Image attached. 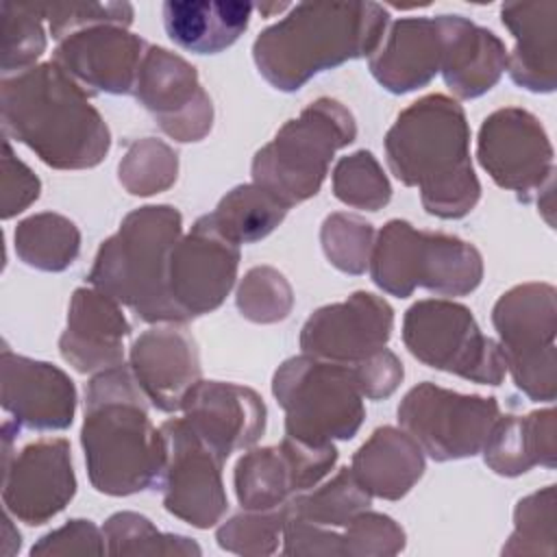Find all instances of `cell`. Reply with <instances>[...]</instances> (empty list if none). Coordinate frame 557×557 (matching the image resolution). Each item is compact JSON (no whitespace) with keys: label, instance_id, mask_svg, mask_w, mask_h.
Instances as JSON below:
<instances>
[{"label":"cell","instance_id":"6da1fadb","mask_svg":"<svg viewBox=\"0 0 557 557\" xmlns=\"http://www.w3.org/2000/svg\"><path fill=\"white\" fill-rule=\"evenodd\" d=\"M0 102L7 139L28 146L54 170L94 168L109 152V126L85 87L54 61L2 76Z\"/></svg>","mask_w":557,"mask_h":557},{"label":"cell","instance_id":"7a4b0ae2","mask_svg":"<svg viewBox=\"0 0 557 557\" xmlns=\"http://www.w3.org/2000/svg\"><path fill=\"white\" fill-rule=\"evenodd\" d=\"M385 157L400 183L420 189L431 215L463 218L481 198L466 113L444 94H429L400 111L385 135Z\"/></svg>","mask_w":557,"mask_h":557},{"label":"cell","instance_id":"3957f363","mask_svg":"<svg viewBox=\"0 0 557 557\" xmlns=\"http://www.w3.org/2000/svg\"><path fill=\"white\" fill-rule=\"evenodd\" d=\"M148 403L124 363L98 372L87 383L81 444L98 492L128 496L159 485L165 440L150 422Z\"/></svg>","mask_w":557,"mask_h":557},{"label":"cell","instance_id":"277c9868","mask_svg":"<svg viewBox=\"0 0 557 557\" xmlns=\"http://www.w3.org/2000/svg\"><path fill=\"white\" fill-rule=\"evenodd\" d=\"M387 26L376 2H300L255 39L252 59L272 87L296 91L324 70L370 57Z\"/></svg>","mask_w":557,"mask_h":557},{"label":"cell","instance_id":"5b68a950","mask_svg":"<svg viewBox=\"0 0 557 557\" xmlns=\"http://www.w3.org/2000/svg\"><path fill=\"white\" fill-rule=\"evenodd\" d=\"M181 233L183 218L170 205L131 211L100 244L87 274L89 285L128 307L144 322L185 324L170 294V255Z\"/></svg>","mask_w":557,"mask_h":557},{"label":"cell","instance_id":"8992f818","mask_svg":"<svg viewBox=\"0 0 557 557\" xmlns=\"http://www.w3.org/2000/svg\"><path fill=\"white\" fill-rule=\"evenodd\" d=\"M357 137L352 113L333 98H318L287 120L252 159V183L287 209L315 196L335 152Z\"/></svg>","mask_w":557,"mask_h":557},{"label":"cell","instance_id":"52a82bcc","mask_svg":"<svg viewBox=\"0 0 557 557\" xmlns=\"http://www.w3.org/2000/svg\"><path fill=\"white\" fill-rule=\"evenodd\" d=\"M370 276L383 292L407 298L416 287L442 296H466L483 278L481 252L446 233L418 231L407 220H389L370 252Z\"/></svg>","mask_w":557,"mask_h":557},{"label":"cell","instance_id":"ba28073f","mask_svg":"<svg viewBox=\"0 0 557 557\" xmlns=\"http://www.w3.org/2000/svg\"><path fill=\"white\" fill-rule=\"evenodd\" d=\"M272 394L285 411V435L311 446L355 437L366 418L352 368L307 352L276 368Z\"/></svg>","mask_w":557,"mask_h":557},{"label":"cell","instance_id":"9c48e42d","mask_svg":"<svg viewBox=\"0 0 557 557\" xmlns=\"http://www.w3.org/2000/svg\"><path fill=\"white\" fill-rule=\"evenodd\" d=\"M555 296L550 283H522L505 292L492 309L507 372L531 400L544 403H553L557 392Z\"/></svg>","mask_w":557,"mask_h":557},{"label":"cell","instance_id":"30bf717a","mask_svg":"<svg viewBox=\"0 0 557 557\" xmlns=\"http://www.w3.org/2000/svg\"><path fill=\"white\" fill-rule=\"evenodd\" d=\"M403 342L418 361L472 383L500 385L507 374L498 342L481 333L472 311L461 302H413L405 311Z\"/></svg>","mask_w":557,"mask_h":557},{"label":"cell","instance_id":"8fae6325","mask_svg":"<svg viewBox=\"0 0 557 557\" xmlns=\"http://www.w3.org/2000/svg\"><path fill=\"white\" fill-rule=\"evenodd\" d=\"M500 416L496 398L459 394L431 381L411 387L398 405V424L435 461L481 453Z\"/></svg>","mask_w":557,"mask_h":557},{"label":"cell","instance_id":"7c38bea8","mask_svg":"<svg viewBox=\"0 0 557 557\" xmlns=\"http://www.w3.org/2000/svg\"><path fill=\"white\" fill-rule=\"evenodd\" d=\"M159 429L165 440V463L157 485L163 492V507L196 529L215 527L228 509L224 457L185 418H170Z\"/></svg>","mask_w":557,"mask_h":557},{"label":"cell","instance_id":"4fadbf2b","mask_svg":"<svg viewBox=\"0 0 557 557\" xmlns=\"http://www.w3.org/2000/svg\"><path fill=\"white\" fill-rule=\"evenodd\" d=\"M476 159L492 181L529 202L553 187V146L540 120L518 107L485 117L479 128Z\"/></svg>","mask_w":557,"mask_h":557},{"label":"cell","instance_id":"5bb4252c","mask_svg":"<svg viewBox=\"0 0 557 557\" xmlns=\"http://www.w3.org/2000/svg\"><path fill=\"white\" fill-rule=\"evenodd\" d=\"M333 444L311 446L287 437L278 446L252 448L235 466V494L242 509H278L315 487L335 466Z\"/></svg>","mask_w":557,"mask_h":557},{"label":"cell","instance_id":"9a60e30c","mask_svg":"<svg viewBox=\"0 0 557 557\" xmlns=\"http://www.w3.org/2000/svg\"><path fill=\"white\" fill-rule=\"evenodd\" d=\"M133 94L176 141H200L211 131L213 104L196 67L161 46H148Z\"/></svg>","mask_w":557,"mask_h":557},{"label":"cell","instance_id":"2e32d148","mask_svg":"<svg viewBox=\"0 0 557 557\" xmlns=\"http://www.w3.org/2000/svg\"><path fill=\"white\" fill-rule=\"evenodd\" d=\"M239 268V246L226 239L209 213L198 218L170 255V294L185 320L215 311Z\"/></svg>","mask_w":557,"mask_h":557},{"label":"cell","instance_id":"e0dca14e","mask_svg":"<svg viewBox=\"0 0 557 557\" xmlns=\"http://www.w3.org/2000/svg\"><path fill=\"white\" fill-rule=\"evenodd\" d=\"M70 444L46 437L4 455L2 503L7 513L26 524H46L76 494Z\"/></svg>","mask_w":557,"mask_h":557},{"label":"cell","instance_id":"ac0fdd59","mask_svg":"<svg viewBox=\"0 0 557 557\" xmlns=\"http://www.w3.org/2000/svg\"><path fill=\"white\" fill-rule=\"evenodd\" d=\"M394 329V309L370 292L315 309L300 331V348L318 359L355 366L385 348Z\"/></svg>","mask_w":557,"mask_h":557},{"label":"cell","instance_id":"d6986e66","mask_svg":"<svg viewBox=\"0 0 557 557\" xmlns=\"http://www.w3.org/2000/svg\"><path fill=\"white\" fill-rule=\"evenodd\" d=\"M148 44L117 24H94L57 41L54 63L91 91L131 94Z\"/></svg>","mask_w":557,"mask_h":557},{"label":"cell","instance_id":"ffe728a7","mask_svg":"<svg viewBox=\"0 0 557 557\" xmlns=\"http://www.w3.org/2000/svg\"><path fill=\"white\" fill-rule=\"evenodd\" d=\"M2 409L17 426L63 431L76 411L74 381L57 366L2 348Z\"/></svg>","mask_w":557,"mask_h":557},{"label":"cell","instance_id":"44dd1931","mask_svg":"<svg viewBox=\"0 0 557 557\" xmlns=\"http://www.w3.org/2000/svg\"><path fill=\"white\" fill-rule=\"evenodd\" d=\"M128 368L152 407L181 411L185 394L200 381L196 339L178 322L148 329L133 342Z\"/></svg>","mask_w":557,"mask_h":557},{"label":"cell","instance_id":"7402d4cb","mask_svg":"<svg viewBox=\"0 0 557 557\" xmlns=\"http://www.w3.org/2000/svg\"><path fill=\"white\" fill-rule=\"evenodd\" d=\"M181 411L224 459L257 444L265 431L263 398L237 383L200 379L185 394Z\"/></svg>","mask_w":557,"mask_h":557},{"label":"cell","instance_id":"603a6c76","mask_svg":"<svg viewBox=\"0 0 557 557\" xmlns=\"http://www.w3.org/2000/svg\"><path fill=\"white\" fill-rule=\"evenodd\" d=\"M128 335L131 324L115 298L96 287H78L70 300L59 350L76 372H102L124 363Z\"/></svg>","mask_w":557,"mask_h":557},{"label":"cell","instance_id":"cb8c5ba5","mask_svg":"<svg viewBox=\"0 0 557 557\" xmlns=\"http://www.w3.org/2000/svg\"><path fill=\"white\" fill-rule=\"evenodd\" d=\"M444 28L437 17H403L387 26L370 54L372 76L392 94L429 85L442 70Z\"/></svg>","mask_w":557,"mask_h":557},{"label":"cell","instance_id":"d4e9b609","mask_svg":"<svg viewBox=\"0 0 557 557\" xmlns=\"http://www.w3.org/2000/svg\"><path fill=\"white\" fill-rule=\"evenodd\" d=\"M500 20L516 39L507 54L511 81L529 91L550 94L557 85V2H507Z\"/></svg>","mask_w":557,"mask_h":557},{"label":"cell","instance_id":"484cf974","mask_svg":"<svg viewBox=\"0 0 557 557\" xmlns=\"http://www.w3.org/2000/svg\"><path fill=\"white\" fill-rule=\"evenodd\" d=\"M444 28L442 76L446 87L463 100L490 91L507 70L505 44L487 28L463 15H440Z\"/></svg>","mask_w":557,"mask_h":557},{"label":"cell","instance_id":"4316f807","mask_svg":"<svg viewBox=\"0 0 557 557\" xmlns=\"http://www.w3.org/2000/svg\"><path fill=\"white\" fill-rule=\"evenodd\" d=\"M350 470L370 496L398 500L424 474V453L409 433L379 426L352 455Z\"/></svg>","mask_w":557,"mask_h":557},{"label":"cell","instance_id":"83f0119b","mask_svg":"<svg viewBox=\"0 0 557 557\" xmlns=\"http://www.w3.org/2000/svg\"><path fill=\"white\" fill-rule=\"evenodd\" d=\"M255 4L239 0H168L161 7L168 37L196 54H215L233 46L248 28Z\"/></svg>","mask_w":557,"mask_h":557},{"label":"cell","instance_id":"f1b7e54d","mask_svg":"<svg viewBox=\"0 0 557 557\" xmlns=\"http://www.w3.org/2000/svg\"><path fill=\"white\" fill-rule=\"evenodd\" d=\"M485 463L503 476H518L533 466L555 468L557 420L546 407L529 416H500L492 426L483 448Z\"/></svg>","mask_w":557,"mask_h":557},{"label":"cell","instance_id":"f546056e","mask_svg":"<svg viewBox=\"0 0 557 557\" xmlns=\"http://www.w3.org/2000/svg\"><path fill=\"white\" fill-rule=\"evenodd\" d=\"M285 215L287 207L257 183L233 187L209 213L213 226L237 246L268 237Z\"/></svg>","mask_w":557,"mask_h":557},{"label":"cell","instance_id":"4dcf8cb0","mask_svg":"<svg viewBox=\"0 0 557 557\" xmlns=\"http://www.w3.org/2000/svg\"><path fill=\"white\" fill-rule=\"evenodd\" d=\"M17 257L37 270L61 272L74 263L81 250V233L72 220L59 213H35L15 228Z\"/></svg>","mask_w":557,"mask_h":557},{"label":"cell","instance_id":"1f68e13d","mask_svg":"<svg viewBox=\"0 0 557 557\" xmlns=\"http://www.w3.org/2000/svg\"><path fill=\"white\" fill-rule=\"evenodd\" d=\"M372 496L355 479L352 470L342 468L331 481L318 490L294 496L285 509L289 518H298L324 529H344L357 513L370 509Z\"/></svg>","mask_w":557,"mask_h":557},{"label":"cell","instance_id":"d6a6232c","mask_svg":"<svg viewBox=\"0 0 557 557\" xmlns=\"http://www.w3.org/2000/svg\"><path fill=\"white\" fill-rule=\"evenodd\" d=\"M109 555H200V546L185 535L161 533L146 516L117 511L102 527Z\"/></svg>","mask_w":557,"mask_h":557},{"label":"cell","instance_id":"836d02e7","mask_svg":"<svg viewBox=\"0 0 557 557\" xmlns=\"http://www.w3.org/2000/svg\"><path fill=\"white\" fill-rule=\"evenodd\" d=\"M555 485H546L518 500L513 533L503 546V555H555Z\"/></svg>","mask_w":557,"mask_h":557},{"label":"cell","instance_id":"e575fe53","mask_svg":"<svg viewBox=\"0 0 557 557\" xmlns=\"http://www.w3.org/2000/svg\"><path fill=\"white\" fill-rule=\"evenodd\" d=\"M176 152L154 137L133 141L117 165L120 183L128 194L135 196H152L165 191L176 181Z\"/></svg>","mask_w":557,"mask_h":557},{"label":"cell","instance_id":"d590c367","mask_svg":"<svg viewBox=\"0 0 557 557\" xmlns=\"http://www.w3.org/2000/svg\"><path fill=\"white\" fill-rule=\"evenodd\" d=\"M333 194L339 202L379 211L392 198V185L370 150H357L342 157L333 170Z\"/></svg>","mask_w":557,"mask_h":557},{"label":"cell","instance_id":"8d00e7d4","mask_svg":"<svg viewBox=\"0 0 557 557\" xmlns=\"http://www.w3.org/2000/svg\"><path fill=\"white\" fill-rule=\"evenodd\" d=\"M2 76L35 65L46 50L44 17L37 4L2 2Z\"/></svg>","mask_w":557,"mask_h":557},{"label":"cell","instance_id":"74e56055","mask_svg":"<svg viewBox=\"0 0 557 557\" xmlns=\"http://www.w3.org/2000/svg\"><path fill=\"white\" fill-rule=\"evenodd\" d=\"M237 309L244 318L257 324H274L289 315L294 294L287 278L270 268L257 265L246 272L235 296Z\"/></svg>","mask_w":557,"mask_h":557},{"label":"cell","instance_id":"f35d334b","mask_svg":"<svg viewBox=\"0 0 557 557\" xmlns=\"http://www.w3.org/2000/svg\"><path fill=\"white\" fill-rule=\"evenodd\" d=\"M320 242L326 259L346 274H363L374 246V228L359 215L331 213L322 222Z\"/></svg>","mask_w":557,"mask_h":557},{"label":"cell","instance_id":"ab89813d","mask_svg":"<svg viewBox=\"0 0 557 557\" xmlns=\"http://www.w3.org/2000/svg\"><path fill=\"white\" fill-rule=\"evenodd\" d=\"M285 518V507L246 509L220 524L215 537L220 548L237 555H272L283 537Z\"/></svg>","mask_w":557,"mask_h":557},{"label":"cell","instance_id":"60d3db41","mask_svg":"<svg viewBox=\"0 0 557 557\" xmlns=\"http://www.w3.org/2000/svg\"><path fill=\"white\" fill-rule=\"evenodd\" d=\"M405 548L403 527L385 516L370 509L357 513L339 531V555L370 557V555H396Z\"/></svg>","mask_w":557,"mask_h":557},{"label":"cell","instance_id":"b9f144b4","mask_svg":"<svg viewBox=\"0 0 557 557\" xmlns=\"http://www.w3.org/2000/svg\"><path fill=\"white\" fill-rule=\"evenodd\" d=\"M37 7L57 41L94 24L128 26L133 22V7L128 2H54Z\"/></svg>","mask_w":557,"mask_h":557},{"label":"cell","instance_id":"7bdbcfd3","mask_svg":"<svg viewBox=\"0 0 557 557\" xmlns=\"http://www.w3.org/2000/svg\"><path fill=\"white\" fill-rule=\"evenodd\" d=\"M102 555L107 553L102 531L83 518L65 522L61 529L44 535L33 548L30 555Z\"/></svg>","mask_w":557,"mask_h":557},{"label":"cell","instance_id":"ee69618b","mask_svg":"<svg viewBox=\"0 0 557 557\" xmlns=\"http://www.w3.org/2000/svg\"><path fill=\"white\" fill-rule=\"evenodd\" d=\"M41 183L30 172V168L20 161L13 154L11 141L4 139V152H2V218L9 220L17 213H22L26 207H30L39 198Z\"/></svg>","mask_w":557,"mask_h":557},{"label":"cell","instance_id":"f6af8a7d","mask_svg":"<svg viewBox=\"0 0 557 557\" xmlns=\"http://www.w3.org/2000/svg\"><path fill=\"white\" fill-rule=\"evenodd\" d=\"M350 368L363 398H370V400H381L392 396L405 376L400 359L387 346L372 352L370 357L361 359Z\"/></svg>","mask_w":557,"mask_h":557},{"label":"cell","instance_id":"bcb514c9","mask_svg":"<svg viewBox=\"0 0 557 557\" xmlns=\"http://www.w3.org/2000/svg\"><path fill=\"white\" fill-rule=\"evenodd\" d=\"M255 7L261 11V15H272V13H281L285 9H292L287 2H272V4L261 2V4H255Z\"/></svg>","mask_w":557,"mask_h":557}]
</instances>
